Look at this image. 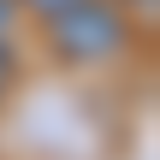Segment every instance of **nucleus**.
Instances as JSON below:
<instances>
[{"instance_id":"7ed1b4c3","label":"nucleus","mask_w":160,"mask_h":160,"mask_svg":"<svg viewBox=\"0 0 160 160\" xmlns=\"http://www.w3.org/2000/svg\"><path fill=\"white\" fill-rule=\"evenodd\" d=\"M24 6H30V12H42V18H48V12H59V6H65V0H24Z\"/></svg>"},{"instance_id":"20e7f679","label":"nucleus","mask_w":160,"mask_h":160,"mask_svg":"<svg viewBox=\"0 0 160 160\" xmlns=\"http://www.w3.org/2000/svg\"><path fill=\"white\" fill-rule=\"evenodd\" d=\"M131 6H142V12H154V0H131Z\"/></svg>"},{"instance_id":"f257e3e1","label":"nucleus","mask_w":160,"mask_h":160,"mask_svg":"<svg viewBox=\"0 0 160 160\" xmlns=\"http://www.w3.org/2000/svg\"><path fill=\"white\" fill-rule=\"evenodd\" d=\"M48 36H53V48L65 59L95 65V59H107V53L125 48V18L107 0H65L59 12H48Z\"/></svg>"},{"instance_id":"f03ea898","label":"nucleus","mask_w":160,"mask_h":160,"mask_svg":"<svg viewBox=\"0 0 160 160\" xmlns=\"http://www.w3.org/2000/svg\"><path fill=\"white\" fill-rule=\"evenodd\" d=\"M6 83H12V53H6V42H0V95H6Z\"/></svg>"}]
</instances>
